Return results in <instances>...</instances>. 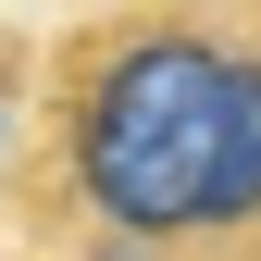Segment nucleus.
Returning a JSON list of instances; mask_svg holds the SVG:
<instances>
[{
  "label": "nucleus",
  "instance_id": "f257e3e1",
  "mask_svg": "<svg viewBox=\"0 0 261 261\" xmlns=\"http://www.w3.org/2000/svg\"><path fill=\"white\" fill-rule=\"evenodd\" d=\"M13 224L62 261H261V0L62 13Z\"/></svg>",
  "mask_w": 261,
  "mask_h": 261
},
{
  "label": "nucleus",
  "instance_id": "f03ea898",
  "mask_svg": "<svg viewBox=\"0 0 261 261\" xmlns=\"http://www.w3.org/2000/svg\"><path fill=\"white\" fill-rule=\"evenodd\" d=\"M38 50H50V25L0 13V199H13V174H25V124H38Z\"/></svg>",
  "mask_w": 261,
  "mask_h": 261
}]
</instances>
